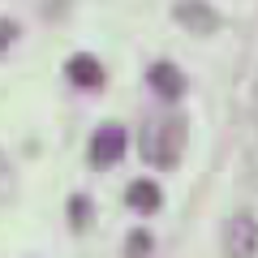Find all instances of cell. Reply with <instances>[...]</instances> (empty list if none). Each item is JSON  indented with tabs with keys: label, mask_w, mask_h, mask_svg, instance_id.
<instances>
[{
	"label": "cell",
	"mask_w": 258,
	"mask_h": 258,
	"mask_svg": "<svg viewBox=\"0 0 258 258\" xmlns=\"http://www.w3.org/2000/svg\"><path fill=\"white\" fill-rule=\"evenodd\" d=\"M176 22H181L185 30H198V35H211L215 26H220V18H215L211 9H207L203 0H176Z\"/></svg>",
	"instance_id": "cell-4"
},
{
	"label": "cell",
	"mask_w": 258,
	"mask_h": 258,
	"mask_svg": "<svg viewBox=\"0 0 258 258\" xmlns=\"http://www.w3.org/2000/svg\"><path fill=\"white\" fill-rule=\"evenodd\" d=\"M147 78H151V91L164 95V99H181L185 86H189V82H185V74L176 69V64H168V60L151 64V74H147Z\"/></svg>",
	"instance_id": "cell-5"
},
{
	"label": "cell",
	"mask_w": 258,
	"mask_h": 258,
	"mask_svg": "<svg viewBox=\"0 0 258 258\" xmlns=\"http://www.w3.org/2000/svg\"><path fill=\"white\" fill-rule=\"evenodd\" d=\"M147 245H151V237H147V232H134V237H129V254H147Z\"/></svg>",
	"instance_id": "cell-9"
},
{
	"label": "cell",
	"mask_w": 258,
	"mask_h": 258,
	"mask_svg": "<svg viewBox=\"0 0 258 258\" xmlns=\"http://www.w3.org/2000/svg\"><path fill=\"white\" fill-rule=\"evenodd\" d=\"M159 203H164V194H159L155 181H134L129 185V207H134V211L151 215V211H159Z\"/></svg>",
	"instance_id": "cell-7"
},
{
	"label": "cell",
	"mask_w": 258,
	"mask_h": 258,
	"mask_svg": "<svg viewBox=\"0 0 258 258\" xmlns=\"http://www.w3.org/2000/svg\"><path fill=\"white\" fill-rule=\"evenodd\" d=\"M185 147V120L176 112H159L142 125V159L155 168H172Z\"/></svg>",
	"instance_id": "cell-1"
},
{
	"label": "cell",
	"mask_w": 258,
	"mask_h": 258,
	"mask_svg": "<svg viewBox=\"0 0 258 258\" xmlns=\"http://www.w3.org/2000/svg\"><path fill=\"white\" fill-rule=\"evenodd\" d=\"M64 74H69L74 86H82V91H99V86H103V69H99L95 56H69Z\"/></svg>",
	"instance_id": "cell-6"
},
{
	"label": "cell",
	"mask_w": 258,
	"mask_h": 258,
	"mask_svg": "<svg viewBox=\"0 0 258 258\" xmlns=\"http://www.w3.org/2000/svg\"><path fill=\"white\" fill-rule=\"evenodd\" d=\"M125 147H129V138H125V129H120V125L95 129V138H91V164L95 168H112L120 155H125Z\"/></svg>",
	"instance_id": "cell-3"
},
{
	"label": "cell",
	"mask_w": 258,
	"mask_h": 258,
	"mask_svg": "<svg viewBox=\"0 0 258 258\" xmlns=\"http://www.w3.org/2000/svg\"><path fill=\"white\" fill-rule=\"evenodd\" d=\"M5 176H9V164H5V155H0V181H5Z\"/></svg>",
	"instance_id": "cell-10"
},
{
	"label": "cell",
	"mask_w": 258,
	"mask_h": 258,
	"mask_svg": "<svg viewBox=\"0 0 258 258\" xmlns=\"http://www.w3.org/2000/svg\"><path fill=\"white\" fill-rule=\"evenodd\" d=\"M13 39H18V26H13V22H5V18H0V52H5V47H9Z\"/></svg>",
	"instance_id": "cell-8"
},
{
	"label": "cell",
	"mask_w": 258,
	"mask_h": 258,
	"mask_svg": "<svg viewBox=\"0 0 258 258\" xmlns=\"http://www.w3.org/2000/svg\"><path fill=\"white\" fill-rule=\"evenodd\" d=\"M224 254L228 258H258L254 215H232V220L224 224Z\"/></svg>",
	"instance_id": "cell-2"
}]
</instances>
